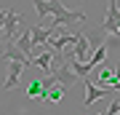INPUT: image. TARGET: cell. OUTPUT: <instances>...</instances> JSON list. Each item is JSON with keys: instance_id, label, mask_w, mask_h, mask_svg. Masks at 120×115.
Returning <instances> with one entry per match:
<instances>
[{"instance_id": "cell-1", "label": "cell", "mask_w": 120, "mask_h": 115, "mask_svg": "<svg viewBox=\"0 0 120 115\" xmlns=\"http://www.w3.org/2000/svg\"><path fill=\"white\" fill-rule=\"evenodd\" d=\"M32 5H35V11H38L40 19L53 16L56 24H64L67 30H75V27L86 24V13H83V11H69V8H64L61 0H32Z\"/></svg>"}, {"instance_id": "cell-2", "label": "cell", "mask_w": 120, "mask_h": 115, "mask_svg": "<svg viewBox=\"0 0 120 115\" xmlns=\"http://www.w3.org/2000/svg\"><path fill=\"white\" fill-rule=\"evenodd\" d=\"M0 59H5V62H22V64H27V67L32 64V59L13 40H0Z\"/></svg>"}, {"instance_id": "cell-3", "label": "cell", "mask_w": 120, "mask_h": 115, "mask_svg": "<svg viewBox=\"0 0 120 115\" xmlns=\"http://www.w3.org/2000/svg\"><path fill=\"white\" fill-rule=\"evenodd\" d=\"M94 51H96V46L88 40V35L83 32V30H77V32H75V59L86 64V62L91 59V54H94Z\"/></svg>"}, {"instance_id": "cell-4", "label": "cell", "mask_w": 120, "mask_h": 115, "mask_svg": "<svg viewBox=\"0 0 120 115\" xmlns=\"http://www.w3.org/2000/svg\"><path fill=\"white\" fill-rule=\"evenodd\" d=\"M83 86H86V102H83V107H91L96 99H101L104 94H112V86H96L88 75L83 78Z\"/></svg>"}, {"instance_id": "cell-5", "label": "cell", "mask_w": 120, "mask_h": 115, "mask_svg": "<svg viewBox=\"0 0 120 115\" xmlns=\"http://www.w3.org/2000/svg\"><path fill=\"white\" fill-rule=\"evenodd\" d=\"M24 24V16L16 11H5V27H3V40H13L19 35V27Z\"/></svg>"}, {"instance_id": "cell-6", "label": "cell", "mask_w": 120, "mask_h": 115, "mask_svg": "<svg viewBox=\"0 0 120 115\" xmlns=\"http://www.w3.org/2000/svg\"><path fill=\"white\" fill-rule=\"evenodd\" d=\"M32 67H38L40 72L51 75V72H53V51H51L48 46H45V48H40V51L32 56Z\"/></svg>"}, {"instance_id": "cell-7", "label": "cell", "mask_w": 120, "mask_h": 115, "mask_svg": "<svg viewBox=\"0 0 120 115\" xmlns=\"http://www.w3.org/2000/svg\"><path fill=\"white\" fill-rule=\"evenodd\" d=\"M117 24H120V8H117V0H109V8H107V16L101 19V30L112 35L117 32Z\"/></svg>"}, {"instance_id": "cell-8", "label": "cell", "mask_w": 120, "mask_h": 115, "mask_svg": "<svg viewBox=\"0 0 120 115\" xmlns=\"http://www.w3.org/2000/svg\"><path fill=\"white\" fill-rule=\"evenodd\" d=\"M24 67H27V64H22V62H8V72H5V86H3L5 91H13V88L19 86V78H22Z\"/></svg>"}, {"instance_id": "cell-9", "label": "cell", "mask_w": 120, "mask_h": 115, "mask_svg": "<svg viewBox=\"0 0 120 115\" xmlns=\"http://www.w3.org/2000/svg\"><path fill=\"white\" fill-rule=\"evenodd\" d=\"M13 43H16V46H19V48H22V51L32 59V32H30V27H24L22 35H16V38H13Z\"/></svg>"}, {"instance_id": "cell-10", "label": "cell", "mask_w": 120, "mask_h": 115, "mask_svg": "<svg viewBox=\"0 0 120 115\" xmlns=\"http://www.w3.org/2000/svg\"><path fill=\"white\" fill-rule=\"evenodd\" d=\"M64 96H67V86H53V88L43 91V99H48V102H61Z\"/></svg>"}, {"instance_id": "cell-11", "label": "cell", "mask_w": 120, "mask_h": 115, "mask_svg": "<svg viewBox=\"0 0 120 115\" xmlns=\"http://www.w3.org/2000/svg\"><path fill=\"white\" fill-rule=\"evenodd\" d=\"M104 46H107V51H120V32H112L104 38Z\"/></svg>"}, {"instance_id": "cell-12", "label": "cell", "mask_w": 120, "mask_h": 115, "mask_svg": "<svg viewBox=\"0 0 120 115\" xmlns=\"http://www.w3.org/2000/svg\"><path fill=\"white\" fill-rule=\"evenodd\" d=\"M27 96H30V99H43V86H40V80H35V83H30V86H27Z\"/></svg>"}, {"instance_id": "cell-13", "label": "cell", "mask_w": 120, "mask_h": 115, "mask_svg": "<svg viewBox=\"0 0 120 115\" xmlns=\"http://www.w3.org/2000/svg\"><path fill=\"white\" fill-rule=\"evenodd\" d=\"M112 75H115V72H112V70H107V67H104L101 72H99V83H101V86H109V83H112Z\"/></svg>"}, {"instance_id": "cell-14", "label": "cell", "mask_w": 120, "mask_h": 115, "mask_svg": "<svg viewBox=\"0 0 120 115\" xmlns=\"http://www.w3.org/2000/svg\"><path fill=\"white\" fill-rule=\"evenodd\" d=\"M117 112H120V99H115V102L107 107V112H104V115H117Z\"/></svg>"}, {"instance_id": "cell-15", "label": "cell", "mask_w": 120, "mask_h": 115, "mask_svg": "<svg viewBox=\"0 0 120 115\" xmlns=\"http://www.w3.org/2000/svg\"><path fill=\"white\" fill-rule=\"evenodd\" d=\"M3 27H5V11L0 8V40H3Z\"/></svg>"}, {"instance_id": "cell-16", "label": "cell", "mask_w": 120, "mask_h": 115, "mask_svg": "<svg viewBox=\"0 0 120 115\" xmlns=\"http://www.w3.org/2000/svg\"><path fill=\"white\" fill-rule=\"evenodd\" d=\"M99 115H104V112H99Z\"/></svg>"}]
</instances>
